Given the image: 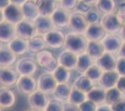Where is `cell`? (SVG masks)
Masks as SVG:
<instances>
[{"label": "cell", "instance_id": "obj_47", "mask_svg": "<svg viewBox=\"0 0 125 111\" xmlns=\"http://www.w3.org/2000/svg\"><path fill=\"white\" fill-rule=\"evenodd\" d=\"M96 111H112L111 106L107 103H104L97 105Z\"/></svg>", "mask_w": 125, "mask_h": 111}, {"label": "cell", "instance_id": "obj_16", "mask_svg": "<svg viewBox=\"0 0 125 111\" xmlns=\"http://www.w3.org/2000/svg\"><path fill=\"white\" fill-rule=\"evenodd\" d=\"M37 34L44 35L54 28L51 16L39 15L34 20Z\"/></svg>", "mask_w": 125, "mask_h": 111}, {"label": "cell", "instance_id": "obj_32", "mask_svg": "<svg viewBox=\"0 0 125 111\" xmlns=\"http://www.w3.org/2000/svg\"><path fill=\"white\" fill-rule=\"evenodd\" d=\"M73 85L87 93L94 87V81L86 75L82 74L75 80Z\"/></svg>", "mask_w": 125, "mask_h": 111}, {"label": "cell", "instance_id": "obj_7", "mask_svg": "<svg viewBox=\"0 0 125 111\" xmlns=\"http://www.w3.org/2000/svg\"><path fill=\"white\" fill-rule=\"evenodd\" d=\"M88 25L89 22L84 14L76 11L70 13V18L68 27L72 32L84 34Z\"/></svg>", "mask_w": 125, "mask_h": 111}, {"label": "cell", "instance_id": "obj_37", "mask_svg": "<svg viewBox=\"0 0 125 111\" xmlns=\"http://www.w3.org/2000/svg\"><path fill=\"white\" fill-rule=\"evenodd\" d=\"M86 18H87V21L89 22V23H95V22H100L102 17V14L100 12L98 11L95 8H92V6L91 7L90 10H89L85 14H84Z\"/></svg>", "mask_w": 125, "mask_h": 111}, {"label": "cell", "instance_id": "obj_24", "mask_svg": "<svg viewBox=\"0 0 125 111\" xmlns=\"http://www.w3.org/2000/svg\"><path fill=\"white\" fill-rule=\"evenodd\" d=\"M25 19L34 21L39 15L38 7L35 0H25L21 5Z\"/></svg>", "mask_w": 125, "mask_h": 111}, {"label": "cell", "instance_id": "obj_10", "mask_svg": "<svg viewBox=\"0 0 125 111\" xmlns=\"http://www.w3.org/2000/svg\"><path fill=\"white\" fill-rule=\"evenodd\" d=\"M58 84L52 73L45 72L39 77L37 80V89L47 94L52 93Z\"/></svg>", "mask_w": 125, "mask_h": 111}, {"label": "cell", "instance_id": "obj_26", "mask_svg": "<svg viewBox=\"0 0 125 111\" xmlns=\"http://www.w3.org/2000/svg\"><path fill=\"white\" fill-rule=\"evenodd\" d=\"M38 7L39 15L51 16L58 6L54 0H35Z\"/></svg>", "mask_w": 125, "mask_h": 111}, {"label": "cell", "instance_id": "obj_33", "mask_svg": "<svg viewBox=\"0 0 125 111\" xmlns=\"http://www.w3.org/2000/svg\"><path fill=\"white\" fill-rule=\"evenodd\" d=\"M95 5V8L102 15L114 12L116 8L115 0H97Z\"/></svg>", "mask_w": 125, "mask_h": 111}, {"label": "cell", "instance_id": "obj_13", "mask_svg": "<svg viewBox=\"0 0 125 111\" xmlns=\"http://www.w3.org/2000/svg\"><path fill=\"white\" fill-rule=\"evenodd\" d=\"M101 41L105 48V51L113 54L117 53L123 42L120 36L117 34L109 33H106Z\"/></svg>", "mask_w": 125, "mask_h": 111}, {"label": "cell", "instance_id": "obj_12", "mask_svg": "<svg viewBox=\"0 0 125 111\" xmlns=\"http://www.w3.org/2000/svg\"><path fill=\"white\" fill-rule=\"evenodd\" d=\"M38 66L35 60L31 58H23L17 62L16 70L20 75L33 76L38 70Z\"/></svg>", "mask_w": 125, "mask_h": 111}, {"label": "cell", "instance_id": "obj_8", "mask_svg": "<svg viewBox=\"0 0 125 111\" xmlns=\"http://www.w3.org/2000/svg\"><path fill=\"white\" fill-rule=\"evenodd\" d=\"M15 29L17 36L24 39L28 40L37 34L34 21L25 18L15 25Z\"/></svg>", "mask_w": 125, "mask_h": 111}, {"label": "cell", "instance_id": "obj_53", "mask_svg": "<svg viewBox=\"0 0 125 111\" xmlns=\"http://www.w3.org/2000/svg\"><path fill=\"white\" fill-rule=\"evenodd\" d=\"M3 20H5L4 14H3V10L2 9H0V22L3 21Z\"/></svg>", "mask_w": 125, "mask_h": 111}, {"label": "cell", "instance_id": "obj_14", "mask_svg": "<svg viewBox=\"0 0 125 111\" xmlns=\"http://www.w3.org/2000/svg\"><path fill=\"white\" fill-rule=\"evenodd\" d=\"M51 18L52 19L54 27L58 28H64L68 26L70 13L68 10L58 6L56 9L51 14Z\"/></svg>", "mask_w": 125, "mask_h": 111}, {"label": "cell", "instance_id": "obj_27", "mask_svg": "<svg viewBox=\"0 0 125 111\" xmlns=\"http://www.w3.org/2000/svg\"><path fill=\"white\" fill-rule=\"evenodd\" d=\"M28 51L37 53L46 48V44L44 35L37 34L27 40Z\"/></svg>", "mask_w": 125, "mask_h": 111}, {"label": "cell", "instance_id": "obj_5", "mask_svg": "<svg viewBox=\"0 0 125 111\" xmlns=\"http://www.w3.org/2000/svg\"><path fill=\"white\" fill-rule=\"evenodd\" d=\"M19 76L16 69L10 66H0V86L8 88L13 87L16 85Z\"/></svg>", "mask_w": 125, "mask_h": 111}, {"label": "cell", "instance_id": "obj_15", "mask_svg": "<svg viewBox=\"0 0 125 111\" xmlns=\"http://www.w3.org/2000/svg\"><path fill=\"white\" fill-rule=\"evenodd\" d=\"M106 33L101 22H95L89 23L84 35L89 40H101Z\"/></svg>", "mask_w": 125, "mask_h": 111}, {"label": "cell", "instance_id": "obj_41", "mask_svg": "<svg viewBox=\"0 0 125 111\" xmlns=\"http://www.w3.org/2000/svg\"><path fill=\"white\" fill-rule=\"evenodd\" d=\"M78 1L79 0H61V1L59 2V5L66 10L70 11L74 10Z\"/></svg>", "mask_w": 125, "mask_h": 111}, {"label": "cell", "instance_id": "obj_1", "mask_svg": "<svg viewBox=\"0 0 125 111\" xmlns=\"http://www.w3.org/2000/svg\"><path fill=\"white\" fill-rule=\"evenodd\" d=\"M88 41L89 40L84 34L71 32L65 35L63 47L76 54H80L85 52Z\"/></svg>", "mask_w": 125, "mask_h": 111}, {"label": "cell", "instance_id": "obj_11", "mask_svg": "<svg viewBox=\"0 0 125 111\" xmlns=\"http://www.w3.org/2000/svg\"><path fill=\"white\" fill-rule=\"evenodd\" d=\"M100 22L109 34H118L122 27L117 20L115 11L102 15Z\"/></svg>", "mask_w": 125, "mask_h": 111}, {"label": "cell", "instance_id": "obj_23", "mask_svg": "<svg viewBox=\"0 0 125 111\" xmlns=\"http://www.w3.org/2000/svg\"><path fill=\"white\" fill-rule=\"evenodd\" d=\"M17 54L8 46H0V66H11L17 61Z\"/></svg>", "mask_w": 125, "mask_h": 111}, {"label": "cell", "instance_id": "obj_34", "mask_svg": "<svg viewBox=\"0 0 125 111\" xmlns=\"http://www.w3.org/2000/svg\"><path fill=\"white\" fill-rule=\"evenodd\" d=\"M124 96L125 94L116 87L109 88L105 91V103L112 105L122 99Z\"/></svg>", "mask_w": 125, "mask_h": 111}, {"label": "cell", "instance_id": "obj_31", "mask_svg": "<svg viewBox=\"0 0 125 111\" xmlns=\"http://www.w3.org/2000/svg\"><path fill=\"white\" fill-rule=\"evenodd\" d=\"M71 70L62 65H59L52 72V75L58 83H68L71 78Z\"/></svg>", "mask_w": 125, "mask_h": 111}, {"label": "cell", "instance_id": "obj_22", "mask_svg": "<svg viewBox=\"0 0 125 111\" xmlns=\"http://www.w3.org/2000/svg\"><path fill=\"white\" fill-rule=\"evenodd\" d=\"M7 46L17 55H23L28 51L27 40L17 35L11 40Z\"/></svg>", "mask_w": 125, "mask_h": 111}, {"label": "cell", "instance_id": "obj_35", "mask_svg": "<svg viewBox=\"0 0 125 111\" xmlns=\"http://www.w3.org/2000/svg\"><path fill=\"white\" fill-rule=\"evenodd\" d=\"M87 99V93L79 90L74 86H72L70 95L69 96L68 101L78 105L80 103Z\"/></svg>", "mask_w": 125, "mask_h": 111}, {"label": "cell", "instance_id": "obj_46", "mask_svg": "<svg viewBox=\"0 0 125 111\" xmlns=\"http://www.w3.org/2000/svg\"><path fill=\"white\" fill-rule=\"evenodd\" d=\"M116 87L125 95V76H119Z\"/></svg>", "mask_w": 125, "mask_h": 111}, {"label": "cell", "instance_id": "obj_43", "mask_svg": "<svg viewBox=\"0 0 125 111\" xmlns=\"http://www.w3.org/2000/svg\"><path fill=\"white\" fill-rule=\"evenodd\" d=\"M91 7L92 5H88V4L83 3V2L78 1L76 7L74 8V10H75V11H76V12L85 14L91 8Z\"/></svg>", "mask_w": 125, "mask_h": 111}, {"label": "cell", "instance_id": "obj_2", "mask_svg": "<svg viewBox=\"0 0 125 111\" xmlns=\"http://www.w3.org/2000/svg\"><path fill=\"white\" fill-rule=\"evenodd\" d=\"M35 61L39 66L49 73H52L59 65L58 59L55 58L53 54L45 49L37 52Z\"/></svg>", "mask_w": 125, "mask_h": 111}, {"label": "cell", "instance_id": "obj_30", "mask_svg": "<svg viewBox=\"0 0 125 111\" xmlns=\"http://www.w3.org/2000/svg\"><path fill=\"white\" fill-rule=\"evenodd\" d=\"M72 87V86L68 83H58L52 92V95L54 98H56L62 102L67 101L70 95Z\"/></svg>", "mask_w": 125, "mask_h": 111}, {"label": "cell", "instance_id": "obj_9", "mask_svg": "<svg viewBox=\"0 0 125 111\" xmlns=\"http://www.w3.org/2000/svg\"><path fill=\"white\" fill-rule=\"evenodd\" d=\"M3 10L5 20L15 25L24 19L23 11L20 5L10 3Z\"/></svg>", "mask_w": 125, "mask_h": 111}, {"label": "cell", "instance_id": "obj_19", "mask_svg": "<svg viewBox=\"0 0 125 111\" xmlns=\"http://www.w3.org/2000/svg\"><path fill=\"white\" fill-rule=\"evenodd\" d=\"M119 76L116 70L103 71L102 76L98 81L99 86L105 90L116 87Z\"/></svg>", "mask_w": 125, "mask_h": 111}, {"label": "cell", "instance_id": "obj_4", "mask_svg": "<svg viewBox=\"0 0 125 111\" xmlns=\"http://www.w3.org/2000/svg\"><path fill=\"white\" fill-rule=\"evenodd\" d=\"M49 102L47 93L37 89L29 95L28 103L31 107V110L34 111H45Z\"/></svg>", "mask_w": 125, "mask_h": 111}, {"label": "cell", "instance_id": "obj_18", "mask_svg": "<svg viewBox=\"0 0 125 111\" xmlns=\"http://www.w3.org/2000/svg\"><path fill=\"white\" fill-rule=\"evenodd\" d=\"M95 61V63L104 71L116 70L117 58L113 53L105 51L104 54Z\"/></svg>", "mask_w": 125, "mask_h": 111}, {"label": "cell", "instance_id": "obj_55", "mask_svg": "<svg viewBox=\"0 0 125 111\" xmlns=\"http://www.w3.org/2000/svg\"><path fill=\"white\" fill-rule=\"evenodd\" d=\"M1 110H2V107L1 106H0V111H1Z\"/></svg>", "mask_w": 125, "mask_h": 111}, {"label": "cell", "instance_id": "obj_49", "mask_svg": "<svg viewBox=\"0 0 125 111\" xmlns=\"http://www.w3.org/2000/svg\"><path fill=\"white\" fill-rule=\"evenodd\" d=\"M10 3V0H0V9L3 10Z\"/></svg>", "mask_w": 125, "mask_h": 111}, {"label": "cell", "instance_id": "obj_51", "mask_svg": "<svg viewBox=\"0 0 125 111\" xmlns=\"http://www.w3.org/2000/svg\"><path fill=\"white\" fill-rule=\"evenodd\" d=\"M97 0H79V1L83 2V3H85L88 5H93L95 4V3L97 2Z\"/></svg>", "mask_w": 125, "mask_h": 111}, {"label": "cell", "instance_id": "obj_40", "mask_svg": "<svg viewBox=\"0 0 125 111\" xmlns=\"http://www.w3.org/2000/svg\"><path fill=\"white\" fill-rule=\"evenodd\" d=\"M116 13L119 23L122 26L125 25V1L119 4Z\"/></svg>", "mask_w": 125, "mask_h": 111}, {"label": "cell", "instance_id": "obj_17", "mask_svg": "<svg viewBox=\"0 0 125 111\" xmlns=\"http://www.w3.org/2000/svg\"><path fill=\"white\" fill-rule=\"evenodd\" d=\"M78 54L68 49H64L59 54L58 63L70 70H75Z\"/></svg>", "mask_w": 125, "mask_h": 111}, {"label": "cell", "instance_id": "obj_52", "mask_svg": "<svg viewBox=\"0 0 125 111\" xmlns=\"http://www.w3.org/2000/svg\"><path fill=\"white\" fill-rule=\"evenodd\" d=\"M25 1V0H10V3H14V4H16V5H20V6Z\"/></svg>", "mask_w": 125, "mask_h": 111}, {"label": "cell", "instance_id": "obj_38", "mask_svg": "<svg viewBox=\"0 0 125 111\" xmlns=\"http://www.w3.org/2000/svg\"><path fill=\"white\" fill-rule=\"evenodd\" d=\"M63 102L56 98L49 100L46 107V111H62Z\"/></svg>", "mask_w": 125, "mask_h": 111}, {"label": "cell", "instance_id": "obj_54", "mask_svg": "<svg viewBox=\"0 0 125 111\" xmlns=\"http://www.w3.org/2000/svg\"><path fill=\"white\" fill-rule=\"evenodd\" d=\"M54 1H56V2H60L61 1V0H54Z\"/></svg>", "mask_w": 125, "mask_h": 111}, {"label": "cell", "instance_id": "obj_25", "mask_svg": "<svg viewBox=\"0 0 125 111\" xmlns=\"http://www.w3.org/2000/svg\"><path fill=\"white\" fill-rule=\"evenodd\" d=\"M105 51V48L101 40H89L85 52L94 60H96Z\"/></svg>", "mask_w": 125, "mask_h": 111}, {"label": "cell", "instance_id": "obj_29", "mask_svg": "<svg viewBox=\"0 0 125 111\" xmlns=\"http://www.w3.org/2000/svg\"><path fill=\"white\" fill-rule=\"evenodd\" d=\"M94 60L93 58L86 52L78 54L75 70L78 73L83 74L87 71V69L94 63Z\"/></svg>", "mask_w": 125, "mask_h": 111}, {"label": "cell", "instance_id": "obj_50", "mask_svg": "<svg viewBox=\"0 0 125 111\" xmlns=\"http://www.w3.org/2000/svg\"><path fill=\"white\" fill-rule=\"evenodd\" d=\"M119 35L123 40V41L125 42V25H123L119 32Z\"/></svg>", "mask_w": 125, "mask_h": 111}, {"label": "cell", "instance_id": "obj_42", "mask_svg": "<svg viewBox=\"0 0 125 111\" xmlns=\"http://www.w3.org/2000/svg\"><path fill=\"white\" fill-rule=\"evenodd\" d=\"M116 71L120 76H125V58L121 57L117 58Z\"/></svg>", "mask_w": 125, "mask_h": 111}, {"label": "cell", "instance_id": "obj_48", "mask_svg": "<svg viewBox=\"0 0 125 111\" xmlns=\"http://www.w3.org/2000/svg\"><path fill=\"white\" fill-rule=\"evenodd\" d=\"M118 57H121V58H125V42L123 41L122 43V45L121 46L119 50L117 52Z\"/></svg>", "mask_w": 125, "mask_h": 111}, {"label": "cell", "instance_id": "obj_44", "mask_svg": "<svg viewBox=\"0 0 125 111\" xmlns=\"http://www.w3.org/2000/svg\"><path fill=\"white\" fill-rule=\"evenodd\" d=\"M111 106L112 111H125V97L117 101Z\"/></svg>", "mask_w": 125, "mask_h": 111}, {"label": "cell", "instance_id": "obj_56", "mask_svg": "<svg viewBox=\"0 0 125 111\" xmlns=\"http://www.w3.org/2000/svg\"><path fill=\"white\" fill-rule=\"evenodd\" d=\"M0 46H1V41H0Z\"/></svg>", "mask_w": 125, "mask_h": 111}, {"label": "cell", "instance_id": "obj_28", "mask_svg": "<svg viewBox=\"0 0 125 111\" xmlns=\"http://www.w3.org/2000/svg\"><path fill=\"white\" fill-rule=\"evenodd\" d=\"M106 90L101 87H93L87 93V99L94 102L97 105L105 102Z\"/></svg>", "mask_w": 125, "mask_h": 111}, {"label": "cell", "instance_id": "obj_36", "mask_svg": "<svg viewBox=\"0 0 125 111\" xmlns=\"http://www.w3.org/2000/svg\"><path fill=\"white\" fill-rule=\"evenodd\" d=\"M103 71H104L99 67L96 63H94L87 69V71L83 74L86 75L87 77H89L93 81H98L102 76Z\"/></svg>", "mask_w": 125, "mask_h": 111}, {"label": "cell", "instance_id": "obj_6", "mask_svg": "<svg viewBox=\"0 0 125 111\" xmlns=\"http://www.w3.org/2000/svg\"><path fill=\"white\" fill-rule=\"evenodd\" d=\"M46 47L51 49H60L63 47L65 40V35L58 29H52L44 35Z\"/></svg>", "mask_w": 125, "mask_h": 111}, {"label": "cell", "instance_id": "obj_39", "mask_svg": "<svg viewBox=\"0 0 125 111\" xmlns=\"http://www.w3.org/2000/svg\"><path fill=\"white\" fill-rule=\"evenodd\" d=\"M80 111H96L97 105L94 102L87 99L78 105Z\"/></svg>", "mask_w": 125, "mask_h": 111}, {"label": "cell", "instance_id": "obj_3", "mask_svg": "<svg viewBox=\"0 0 125 111\" xmlns=\"http://www.w3.org/2000/svg\"><path fill=\"white\" fill-rule=\"evenodd\" d=\"M16 86L19 93L29 95L37 89V81L32 75H20Z\"/></svg>", "mask_w": 125, "mask_h": 111}, {"label": "cell", "instance_id": "obj_21", "mask_svg": "<svg viewBox=\"0 0 125 111\" xmlns=\"http://www.w3.org/2000/svg\"><path fill=\"white\" fill-rule=\"evenodd\" d=\"M15 102L16 96L12 90L8 87L0 88V106L2 108H10Z\"/></svg>", "mask_w": 125, "mask_h": 111}, {"label": "cell", "instance_id": "obj_45", "mask_svg": "<svg viewBox=\"0 0 125 111\" xmlns=\"http://www.w3.org/2000/svg\"><path fill=\"white\" fill-rule=\"evenodd\" d=\"M80 111L77 105L71 103L68 101L63 102V109L62 111Z\"/></svg>", "mask_w": 125, "mask_h": 111}, {"label": "cell", "instance_id": "obj_20", "mask_svg": "<svg viewBox=\"0 0 125 111\" xmlns=\"http://www.w3.org/2000/svg\"><path fill=\"white\" fill-rule=\"evenodd\" d=\"M17 36L15 25L6 20L0 22V41L8 43Z\"/></svg>", "mask_w": 125, "mask_h": 111}]
</instances>
